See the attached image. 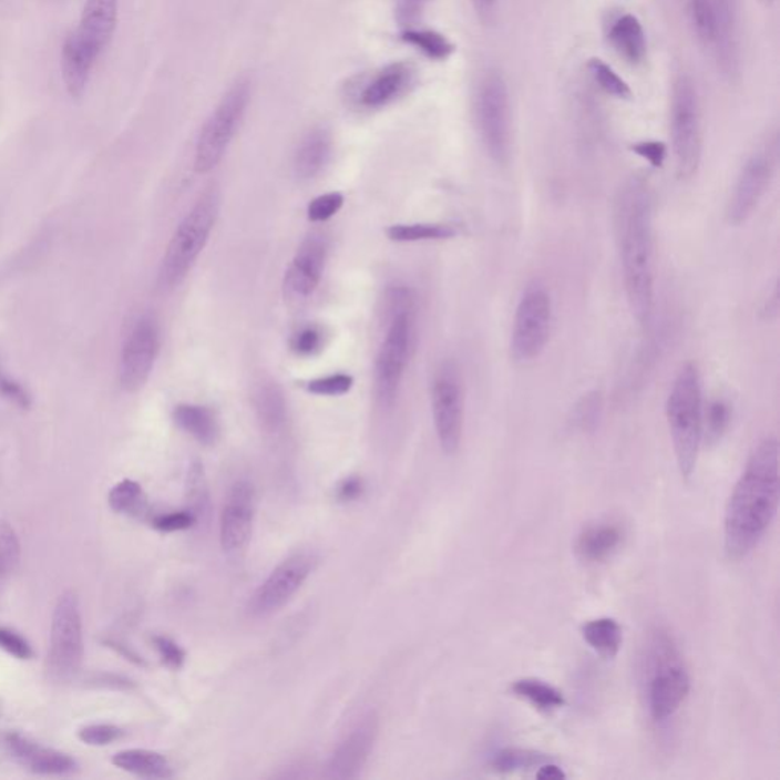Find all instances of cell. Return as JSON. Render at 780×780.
<instances>
[{
    "instance_id": "6da1fadb",
    "label": "cell",
    "mask_w": 780,
    "mask_h": 780,
    "mask_svg": "<svg viewBox=\"0 0 780 780\" xmlns=\"http://www.w3.org/2000/svg\"><path fill=\"white\" fill-rule=\"evenodd\" d=\"M613 223L629 311L645 327L651 322L656 304L653 193L646 178L633 176L622 183L613 207Z\"/></svg>"
},
{
    "instance_id": "603a6c76",
    "label": "cell",
    "mask_w": 780,
    "mask_h": 780,
    "mask_svg": "<svg viewBox=\"0 0 780 780\" xmlns=\"http://www.w3.org/2000/svg\"><path fill=\"white\" fill-rule=\"evenodd\" d=\"M98 59L91 49L85 48L80 42L75 32H71L64 40L63 51H61V75H63L64 88L72 98H81L88 89L89 80L93 66Z\"/></svg>"
},
{
    "instance_id": "11a10c76",
    "label": "cell",
    "mask_w": 780,
    "mask_h": 780,
    "mask_svg": "<svg viewBox=\"0 0 780 780\" xmlns=\"http://www.w3.org/2000/svg\"><path fill=\"white\" fill-rule=\"evenodd\" d=\"M107 645L110 646V648L116 649V651L120 653L121 656L129 658V660L133 661V664H144V661H142V657L137 656V654L134 653L133 649H130L129 646L121 644V642L107 640Z\"/></svg>"
},
{
    "instance_id": "d590c367",
    "label": "cell",
    "mask_w": 780,
    "mask_h": 780,
    "mask_svg": "<svg viewBox=\"0 0 780 780\" xmlns=\"http://www.w3.org/2000/svg\"><path fill=\"white\" fill-rule=\"evenodd\" d=\"M547 761V756L538 753V751L505 749L494 756L491 768L497 773H514V771L542 767Z\"/></svg>"
},
{
    "instance_id": "d6a6232c",
    "label": "cell",
    "mask_w": 780,
    "mask_h": 780,
    "mask_svg": "<svg viewBox=\"0 0 780 780\" xmlns=\"http://www.w3.org/2000/svg\"><path fill=\"white\" fill-rule=\"evenodd\" d=\"M110 510L130 517H145L148 514V499L141 483L124 479L109 491Z\"/></svg>"
},
{
    "instance_id": "5bb4252c",
    "label": "cell",
    "mask_w": 780,
    "mask_h": 780,
    "mask_svg": "<svg viewBox=\"0 0 780 780\" xmlns=\"http://www.w3.org/2000/svg\"><path fill=\"white\" fill-rule=\"evenodd\" d=\"M316 560L310 554L288 556L256 588L249 601V613L254 617H268L278 613L291 597L302 588L305 581L315 571Z\"/></svg>"
},
{
    "instance_id": "ab89813d",
    "label": "cell",
    "mask_w": 780,
    "mask_h": 780,
    "mask_svg": "<svg viewBox=\"0 0 780 780\" xmlns=\"http://www.w3.org/2000/svg\"><path fill=\"white\" fill-rule=\"evenodd\" d=\"M353 378L349 373H331V376L315 378L305 384L307 392L319 397L347 396L352 389Z\"/></svg>"
},
{
    "instance_id": "83f0119b",
    "label": "cell",
    "mask_w": 780,
    "mask_h": 780,
    "mask_svg": "<svg viewBox=\"0 0 780 780\" xmlns=\"http://www.w3.org/2000/svg\"><path fill=\"white\" fill-rule=\"evenodd\" d=\"M113 766L142 779H171L174 776L173 766L164 755L145 749H129L117 751L112 759Z\"/></svg>"
},
{
    "instance_id": "b9f144b4",
    "label": "cell",
    "mask_w": 780,
    "mask_h": 780,
    "mask_svg": "<svg viewBox=\"0 0 780 780\" xmlns=\"http://www.w3.org/2000/svg\"><path fill=\"white\" fill-rule=\"evenodd\" d=\"M343 203V194L337 193V191L317 195L316 198L308 203L307 217L312 223L328 222L329 218L335 217L339 213Z\"/></svg>"
},
{
    "instance_id": "9f6ffc18",
    "label": "cell",
    "mask_w": 780,
    "mask_h": 780,
    "mask_svg": "<svg viewBox=\"0 0 780 780\" xmlns=\"http://www.w3.org/2000/svg\"><path fill=\"white\" fill-rule=\"evenodd\" d=\"M759 2L763 3V6H766V7H770V6H773L776 0H759Z\"/></svg>"
},
{
    "instance_id": "1f68e13d",
    "label": "cell",
    "mask_w": 780,
    "mask_h": 780,
    "mask_svg": "<svg viewBox=\"0 0 780 780\" xmlns=\"http://www.w3.org/2000/svg\"><path fill=\"white\" fill-rule=\"evenodd\" d=\"M459 229L450 223H410L392 225L386 235L393 243L444 242L456 237Z\"/></svg>"
},
{
    "instance_id": "7c38bea8",
    "label": "cell",
    "mask_w": 780,
    "mask_h": 780,
    "mask_svg": "<svg viewBox=\"0 0 780 780\" xmlns=\"http://www.w3.org/2000/svg\"><path fill=\"white\" fill-rule=\"evenodd\" d=\"M430 401L439 445L445 454H456L463 437L465 402L461 371L453 360L442 361L434 371Z\"/></svg>"
},
{
    "instance_id": "9c48e42d",
    "label": "cell",
    "mask_w": 780,
    "mask_h": 780,
    "mask_svg": "<svg viewBox=\"0 0 780 780\" xmlns=\"http://www.w3.org/2000/svg\"><path fill=\"white\" fill-rule=\"evenodd\" d=\"M84 658L83 619L75 592L61 593L52 613L48 676L54 682H68L80 673Z\"/></svg>"
},
{
    "instance_id": "f907efd6",
    "label": "cell",
    "mask_w": 780,
    "mask_h": 780,
    "mask_svg": "<svg viewBox=\"0 0 780 780\" xmlns=\"http://www.w3.org/2000/svg\"><path fill=\"white\" fill-rule=\"evenodd\" d=\"M632 150L637 156L645 158L654 168H661L666 156H668V148H666L664 142L658 141L639 142V144L633 145Z\"/></svg>"
},
{
    "instance_id": "cb8c5ba5",
    "label": "cell",
    "mask_w": 780,
    "mask_h": 780,
    "mask_svg": "<svg viewBox=\"0 0 780 780\" xmlns=\"http://www.w3.org/2000/svg\"><path fill=\"white\" fill-rule=\"evenodd\" d=\"M332 153L331 134L325 129H315L305 134L292 157V171L299 181L308 182L319 176L328 165Z\"/></svg>"
},
{
    "instance_id": "d6986e66",
    "label": "cell",
    "mask_w": 780,
    "mask_h": 780,
    "mask_svg": "<svg viewBox=\"0 0 780 780\" xmlns=\"http://www.w3.org/2000/svg\"><path fill=\"white\" fill-rule=\"evenodd\" d=\"M717 19V42L712 49L718 71L730 83L741 76L738 0H709Z\"/></svg>"
},
{
    "instance_id": "ba28073f",
    "label": "cell",
    "mask_w": 780,
    "mask_h": 780,
    "mask_svg": "<svg viewBox=\"0 0 780 780\" xmlns=\"http://www.w3.org/2000/svg\"><path fill=\"white\" fill-rule=\"evenodd\" d=\"M249 101V81L239 80L207 117L195 144L194 168L198 174L211 173L223 161L246 115Z\"/></svg>"
},
{
    "instance_id": "f546056e",
    "label": "cell",
    "mask_w": 780,
    "mask_h": 780,
    "mask_svg": "<svg viewBox=\"0 0 780 780\" xmlns=\"http://www.w3.org/2000/svg\"><path fill=\"white\" fill-rule=\"evenodd\" d=\"M581 634L587 645L605 658H615L620 651L622 642H624L619 622L613 617H597V619L585 622Z\"/></svg>"
},
{
    "instance_id": "8fae6325",
    "label": "cell",
    "mask_w": 780,
    "mask_h": 780,
    "mask_svg": "<svg viewBox=\"0 0 780 780\" xmlns=\"http://www.w3.org/2000/svg\"><path fill=\"white\" fill-rule=\"evenodd\" d=\"M552 299L543 284L526 287L515 308L511 356L517 363H532L547 347L552 329Z\"/></svg>"
},
{
    "instance_id": "ac0fdd59",
    "label": "cell",
    "mask_w": 780,
    "mask_h": 780,
    "mask_svg": "<svg viewBox=\"0 0 780 780\" xmlns=\"http://www.w3.org/2000/svg\"><path fill=\"white\" fill-rule=\"evenodd\" d=\"M8 755L20 767L34 774L69 776L79 771V762L64 751L42 746L19 731H8L3 738Z\"/></svg>"
},
{
    "instance_id": "db71d44e",
    "label": "cell",
    "mask_w": 780,
    "mask_h": 780,
    "mask_svg": "<svg viewBox=\"0 0 780 780\" xmlns=\"http://www.w3.org/2000/svg\"><path fill=\"white\" fill-rule=\"evenodd\" d=\"M536 778L542 780H561L566 779V773L558 766L551 761L544 762L536 771Z\"/></svg>"
},
{
    "instance_id": "4dcf8cb0",
    "label": "cell",
    "mask_w": 780,
    "mask_h": 780,
    "mask_svg": "<svg viewBox=\"0 0 780 780\" xmlns=\"http://www.w3.org/2000/svg\"><path fill=\"white\" fill-rule=\"evenodd\" d=\"M511 692L544 714H552L566 705V698L561 690L538 678H520L512 682Z\"/></svg>"
},
{
    "instance_id": "f1b7e54d",
    "label": "cell",
    "mask_w": 780,
    "mask_h": 780,
    "mask_svg": "<svg viewBox=\"0 0 780 780\" xmlns=\"http://www.w3.org/2000/svg\"><path fill=\"white\" fill-rule=\"evenodd\" d=\"M256 417L268 433H278L287 421V401L276 383H266L256 390L254 398Z\"/></svg>"
},
{
    "instance_id": "5b68a950",
    "label": "cell",
    "mask_w": 780,
    "mask_h": 780,
    "mask_svg": "<svg viewBox=\"0 0 780 780\" xmlns=\"http://www.w3.org/2000/svg\"><path fill=\"white\" fill-rule=\"evenodd\" d=\"M219 215V194L207 191L178 223L158 267L157 284L170 291L181 286L205 250Z\"/></svg>"
},
{
    "instance_id": "60d3db41",
    "label": "cell",
    "mask_w": 780,
    "mask_h": 780,
    "mask_svg": "<svg viewBox=\"0 0 780 780\" xmlns=\"http://www.w3.org/2000/svg\"><path fill=\"white\" fill-rule=\"evenodd\" d=\"M324 348V332L317 325H304L290 339V349L298 357H312Z\"/></svg>"
},
{
    "instance_id": "f35d334b",
    "label": "cell",
    "mask_w": 780,
    "mask_h": 780,
    "mask_svg": "<svg viewBox=\"0 0 780 780\" xmlns=\"http://www.w3.org/2000/svg\"><path fill=\"white\" fill-rule=\"evenodd\" d=\"M593 80L599 85L607 95L617 98V100H632L633 91L627 81L620 79L615 72V69L608 66L605 61L599 59L591 60L588 63Z\"/></svg>"
},
{
    "instance_id": "d4e9b609",
    "label": "cell",
    "mask_w": 780,
    "mask_h": 780,
    "mask_svg": "<svg viewBox=\"0 0 780 780\" xmlns=\"http://www.w3.org/2000/svg\"><path fill=\"white\" fill-rule=\"evenodd\" d=\"M608 42L622 59L634 66L644 63L648 54V40H646L644 24L633 14L620 16L612 23Z\"/></svg>"
},
{
    "instance_id": "e575fe53",
    "label": "cell",
    "mask_w": 780,
    "mask_h": 780,
    "mask_svg": "<svg viewBox=\"0 0 780 780\" xmlns=\"http://www.w3.org/2000/svg\"><path fill=\"white\" fill-rule=\"evenodd\" d=\"M689 19L695 37L702 48L712 52L717 42V19L709 0H690Z\"/></svg>"
},
{
    "instance_id": "3957f363",
    "label": "cell",
    "mask_w": 780,
    "mask_h": 780,
    "mask_svg": "<svg viewBox=\"0 0 780 780\" xmlns=\"http://www.w3.org/2000/svg\"><path fill=\"white\" fill-rule=\"evenodd\" d=\"M702 386L697 366H682L670 386L666 400V420L673 439L678 470L682 479L689 481L697 470L702 444Z\"/></svg>"
},
{
    "instance_id": "44dd1931",
    "label": "cell",
    "mask_w": 780,
    "mask_h": 780,
    "mask_svg": "<svg viewBox=\"0 0 780 780\" xmlns=\"http://www.w3.org/2000/svg\"><path fill=\"white\" fill-rule=\"evenodd\" d=\"M414 83L413 68L408 63H390L380 69L365 88L359 101L366 110H380L396 103L410 91Z\"/></svg>"
},
{
    "instance_id": "277c9868",
    "label": "cell",
    "mask_w": 780,
    "mask_h": 780,
    "mask_svg": "<svg viewBox=\"0 0 780 780\" xmlns=\"http://www.w3.org/2000/svg\"><path fill=\"white\" fill-rule=\"evenodd\" d=\"M645 695L648 712L656 722L674 717L690 692V677L676 642L668 632L656 629L644 658Z\"/></svg>"
},
{
    "instance_id": "7bdbcfd3",
    "label": "cell",
    "mask_w": 780,
    "mask_h": 780,
    "mask_svg": "<svg viewBox=\"0 0 780 780\" xmlns=\"http://www.w3.org/2000/svg\"><path fill=\"white\" fill-rule=\"evenodd\" d=\"M124 737V730L115 725H89L81 727L79 730V739L85 746L105 747L110 743L120 741Z\"/></svg>"
},
{
    "instance_id": "8992f818",
    "label": "cell",
    "mask_w": 780,
    "mask_h": 780,
    "mask_svg": "<svg viewBox=\"0 0 780 780\" xmlns=\"http://www.w3.org/2000/svg\"><path fill=\"white\" fill-rule=\"evenodd\" d=\"M670 140L676 158L677 176L689 181L701 165L702 129L700 100L689 75H680L670 98Z\"/></svg>"
},
{
    "instance_id": "4fadbf2b",
    "label": "cell",
    "mask_w": 780,
    "mask_h": 780,
    "mask_svg": "<svg viewBox=\"0 0 780 780\" xmlns=\"http://www.w3.org/2000/svg\"><path fill=\"white\" fill-rule=\"evenodd\" d=\"M776 161H778L776 140L773 144L762 146L747 158L727 203L726 215L730 225H742L753 215L773 181Z\"/></svg>"
},
{
    "instance_id": "8d00e7d4",
    "label": "cell",
    "mask_w": 780,
    "mask_h": 780,
    "mask_svg": "<svg viewBox=\"0 0 780 780\" xmlns=\"http://www.w3.org/2000/svg\"><path fill=\"white\" fill-rule=\"evenodd\" d=\"M22 546L18 532L7 520H0V581L10 578L18 571Z\"/></svg>"
},
{
    "instance_id": "9a60e30c",
    "label": "cell",
    "mask_w": 780,
    "mask_h": 780,
    "mask_svg": "<svg viewBox=\"0 0 780 780\" xmlns=\"http://www.w3.org/2000/svg\"><path fill=\"white\" fill-rule=\"evenodd\" d=\"M161 337L153 317L144 316L133 325L124 341L120 361V381L125 392H137L146 384L156 365Z\"/></svg>"
},
{
    "instance_id": "7402d4cb",
    "label": "cell",
    "mask_w": 780,
    "mask_h": 780,
    "mask_svg": "<svg viewBox=\"0 0 780 780\" xmlns=\"http://www.w3.org/2000/svg\"><path fill=\"white\" fill-rule=\"evenodd\" d=\"M120 0H85L75 35L85 48L100 57L112 42L117 27Z\"/></svg>"
},
{
    "instance_id": "52a82bcc",
    "label": "cell",
    "mask_w": 780,
    "mask_h": 780,
    "mask_svg": "<svg viewBox=\"0 0 780 780\" xmlns=\"http://www.w3.org/2000/svg\"><path fill=\"white\" fill-rule=\"evenodd\" d=\"M475 122L488 156L506 165L512 145L510 89L499 69H490L479 83Z\"/></svg>"
},
{
    "instance_id": "7dc6e473",
    "label": "cell",
    "mask_w": 780,
    "mask_h": 780,
    "mask_svg": "<svg viewBox=\"0 0 780 780\" xmlns=\"http://www.w3.org/2000/svg\"><path fill=\"white\" fill-rule=\"evenodd\" d=\"M153 645L166 668L178 670L185 665L186 653L177 642L166 636H154Z\"/></svg>"
},
{
    "instance_id": "f5cc1de1",
    "label": "cell",
    "mask_w": 780,
    "mask_h": 780,
    "mask_svg": "<svg viewBox=\"0 0 780 780\" xmlns=\"http://www.w3.org/2000/svg\"><path fill=\"white\" fill-rule=\"evenodd\" d=\"M500 0H471V6L475 14L482 22H491V19L495 16V10H497Z\"/></svg>"
},
{
    "instance_id": "ffe728a7",
    "label": "cell",
    "mask_w": 780,
    "mask_h": 780,
    "mask_svg": "<svg viewBox=\"0 0 780 780\" xmlns=\"http://www.w3.org/2000/svg\"><path fill=\"white\" fill-rule=\"evenodd\" d=\"M377 731L378 722L373 715H368L360 722H357L348 731L347 737L341 739L329 759V776L336 779L359 778L372 753Z\"/></svg>"
},
{
    "instance_id": "e0dca14e",
    "label": "cell",
    "mask_w": 780,
    "mask_h": 780,
    "mask_svg": "<svg viewBox=\"0 0 780 780\" xmlns=\"http://www.w3.org/2000/svg\"><path fill=\"white\" fill-rule=\"evenodd\" d=\"M328 243L322 235L305 239L284 276V295L288 300H305L315 295L322 280L327 263Z\"/></svg>"
},
{
    "instance_id": "4316f807",
    "label": "cell",
    "mask_w": 780,
    "mask_h": 780,
    "mask_svg": "<svg viewBox=\"0 0 780 780\" xmlns=\"http://www.w3.org/2000/svg\"><path fill=\"white\" fill-rule=\"evenodd\" d=\"M622 543V530L615 523H595L585 526L576 538L575 551L587 563H603L615 554Z\"/></svg>"
},
{
    "instance_id": "ee69618b",
    "label": "cell",
    "mask_w": 780,
    "mask_h": 780,
    "mask_svg": "<svg viewBox=\"0 0 780 780\" xmlns=\"http://www.w3.org/2000/svg\"><path fill=\"white\" fill-rule=\"evenodd\" d=\"M188 495L191 500L189 511H193L195 515L201 514L205 511L207 505V483L205 470L201 462H194L188 471Z\"/></svg>"
},
{
    "instance_id": "836d02e7",
    "label": "cell",
    "mask_w": 780,
    "mask_h": 780,
    "mask_svg": "<svg viewBox=\"0 0 780 780\" xmlns=\"http://www.w3.org/2000/svg\"><path fill=\"white\" fill-rule=\"evenodd\" d=\"M402 40L410 47L417 48L427 59L444 61L454 52V44L441 32L433 30H417L410 28L402 32Z\"/></svg>"
},
{
    "instance_id": "f6af8a7d",
    "label": "cell",
    "mask_w": 780,
    "mask_h": 780,
    "mask_svg": "<svg viewBox=\"0 0 780 780\" xmlns=\"http://www.w3.org/2000/svg\"><path fill=\"white\" fill-rule=\"evenodd\" d=\"M0 649L18 660H31L34 657L30 640L16 629L2 627V625H0Z\"/></svg>"
},
{
    "instance_id": "2e32d148",
    "label": "cell",
    "mask_w": 780,
    "mask_h": 780,
    "mask_svg": "<svg viewBox=\"0 0 780 780\" xmlns=\"http://www.w3.org/2000/svg\"><path fill=\"white\" fill-rule=\"evenodd\" d=\"M256 510L255 488L249 481H238L230 486L222 517H219V543L223 551L237 555L247 547L254 531Z\"/></svg>"
},
{
    "instance_id": "681fc988",
    "label": "cell",
    "mask_w": 780,
    "mask_h": 780,
    "mask_svg": "<svg viewBox=\"0 0 780 780\" xmlns=\"http://www.w3.org/2000/svg\"><path fill=\"white\" fill-rule=\"evenodd\" d=\"M0 396L7 398L8 401L14 402L20 409L31 408V396L14 378L7 376L0 366Z\"/></svg>"
},
{
    "instance_id": "6f0895ef",
    "label": "cell",
    "mask_w": 780,
    "mask_h": 780,
    "mask_svg": "<svg viewBox=\"0 0 780 780\" xmlns=\"http://www.w3.org/2000/svg\"><path fill=\"white\" fill-rule=\"evenodd\" d=\"M412 2H421V0H412Z\"/></svg>"
},
{
    "instance_id": "7a4b0ae2",
    "label": "cell",
    "mask_w": 780,
    "mask_h": 780,
    "mask_svg": "<svg viewBox=\"0 0 780 780\" xmlns=\"http://www.w3.org/2000/svg\"><path fill=\"white\" fill-rule=\"evenodd\" d=\"M779 444L763 438L751 451L741 478L727 500L725 548L730 560H742L761 543L779 510Z\"/></svg>"
},
{
    "instance_id": "bcb514c9",
    "label": "cell",
    "mask_w": 780,
    "mask_h": 780,
    "mask_svg": "<svg viewBox=\"0 0 780 780\" xmlns=\"http://www.w3.org/2000/svg\"><path fill=\"white\" fill-rule=\"evenodd\" d=\"M195 523H197V515L189 510L168 512V514L156 515L152 520L154 530L165 534L189 530Z\"/></svg>"
},
{
    "instance_id": "816d5d0a",
    "label": "cell",
    "mask_w": 780,
    "mask_h": 780,
    "mask_svg": "<svg viewBox=\"0 0 780 780\" xmlns=\"http://www.w3.org/2000/svg\"><path fill=\"white\" fill-rule=\"evenodd\" d=\"M365 493V482L359 475H349L336 488V499L341 503H351L359 500Z\"/></svg>"
},
{
    "instance_id": "c3c4849f",
    "label": "cell",
    "mask_w": 780,
    "mask_h": 780,
    "mask_svg": "<svg viewBox=\"0 0 780 780\" xmlns=\"http://www.w3.org/2000/svg\"><path fill=\"white\" fill-rule=\"evenodd\" d=\"M601 409H603V396L599 392H591L581 398L578 406L575 408V422L587 429L588 425H595L599 418Z\"/></svg>"
},
{
    "instance_id": "74e56055",
    "label": "cell",
    "mask_w": 780,
    "mask_h": 780,
    "mask_svg": "<svg viewBox=\"0 0 780 780\" xmlns=\"http://www.w3.org/2000/svg\"><path fill=\"white\" fill-rule=\"evenodd\" d=\"M731 412L726 401L717 400L710 402L705 409L702 417V441L706 444L715 445L725 437L729 429Z\"/></svg>"
},
{
    "instance_id": "30bf717a",
    "label": "cell",
    "mask_w": 780,
    "mask_h": 780,
    "mask_svg": "<svg viewBox=\"0 0 780 780\" xmlns=\"http://www.w3.org/2000/svg\"><path fill=\"white\" fill-rule=\"evenodd\" d=\"M414 311L393 312L388 316V331L378 349L373 384L377 400L392 406L400 393L414 341Z\"/></svg>"
},
{
    "instance_id": "484cf974",
    "label": "cell",
    "mask_w": 780,
    "mask_h": 780,
    "mask_svg": "<svg viewBox=\"0 0 780 780\" xmlns=\"http://www.w3.org/2000/svg\"><path fill=\"white\" fill-rule=\"evenodd\" d=\"M173 421L182 432L189 434L203 447L217 444L222 433L217 413L206 406L183 402L174 408Z\"/></svg>"
}]
</instances>
